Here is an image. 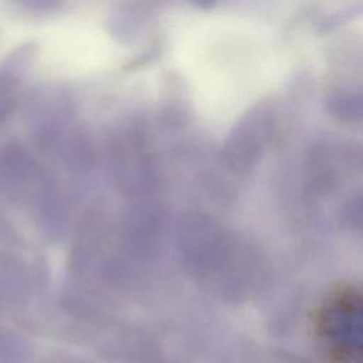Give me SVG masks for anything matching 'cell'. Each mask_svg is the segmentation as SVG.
<instances>
[{
	"label": "cell",
	"mask_w": 363,
	"mask_h": 363,
	"mask_svg": "<svg viewBox=\"0 0 363 363\" xmlns=\"http://www.w3.org/2000/svg\"><path fill=\"white\" fill-rule=\"evenodd\" d=\"M362 89L342 85L330 89L326 95V109L337 121L353 123L362 116Z\"/></svg>",
	"instance_id": "3"
},
{
	"label": "cell",
	"mask_w": 363,
	"mask_h": 363,
	"mask_svg": "<svg viewBox=\"0 0 363 363\" xmlns=\"http://www.w3.org/2000/svg\"><path fill=\"white\" fill-rule=\"evenodd\" d=\"M37 55V44L27 41L16 47L0 62V91L16 94Z\"/></svg>",
	"instance_id": "2"
},
{
	"label": "cell",
	"mask_w": 363,
	"mask_h": 363,
	"mask_svg": "<svg viewBox=\"0 0 363 363\" xmlns=\"http://www.w3.org/2000/svg\"><path fill=\"white\" fill-rule=\"evenodd\" d=\"M318 343L332 363H362V295L353 285L332 289L313 318Z\"/></svg>",
	"instance_id": "1"
},
{
	"label": "cell",
	"mask_w": 363,
	"mask_h": 363,
	"mask_svg": "<svg viewBox=\"0 0 363 363\" xmlns=\"http://www.w3.org/2000/svg\"><path fill=\"white\" fill-rule=\"evenodd\" d=\"M199 9H201V10H208V9H211L216 3H217V0H191Z\"/></svg>",
	"instance_id": "5"
},
{
	"label": "cell",
	"mask_w": 363,
	"mask_h": 363,
	"mask_svg": "<svg viewBox=\"0 0 363 363\" xmlns=\"http://www.w3.org/2000/svg\"><path fill=\"white\" fill-rule=\"evenodd\" d=\"M33 13H51L61 7L65 0H9Z\"/></svg>",
	"instance_id": "4"
}]
</instances>
